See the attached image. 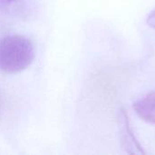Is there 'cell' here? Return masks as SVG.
<instances>
[{
  "mask_svg": "<svg viewBox=\"0 0 155 155\" xmlns=\"http://www.w3.org/2000/svg\"><path fill=\"white\" fill-rule=\"evenodd\" d=\"M35 54L33 44L24 35H11L0 38V71L4 73L24 71L33 63Z\"/></svg>",
  "mask_w": 155,
  "mask_h": 155,
  "instance_id": "cell-1",
  "label": "cell"
},
{
  "mask_svg": "<svg viewBox=\"0 0 155 155\" xmlns=\"http://www.w3.org/2000/svg\"><path fill=\"white\" fill-rule=\"evenodd\" d=\"M117 124L121 144L125 153L128 154H145V152L134 134L129 115L124 108H120L117 113Z\"/></svg>",
  "mask_w": 155,
  "mask_h": 155,
  "instance_id": "cell-2",
  "label": "cell"
},
{
  "mask_svg": "<svg viewBox=\"0 0 155 155\" xmlns=\"http://www.w3.org/2000/svg\"><path fill=\"white\" fill-rule=\"evenodd\" d=\"M133 108L142 120L155 125V91L137 100Z\"/></svg>",
  "mask_w": 155,
  "mask_h": 155,
  "instance_id": "cell-3",
  "label": "cell"
},
{
  "mask_svg": "<svg viewBox=\"0 0 155 155\" xmlns=\"http://www.w3.org/2000/svg\"><path fill=\"white\" fill-rule=\"evenodd\" d=\"M27 0H0V12L8 15H24L27 11Z\"/></svg>",
  "mask_w": 155,
  "mask_h": 155,
  "instance_id": "cell-4",
  "label": "cell"
},
{
  "mask_svg": "<svg viewBox=\"0 0 155 155\" xmlns=\"http://www.w3.org/2000/svg\"><path fill=\"white\" fill-rule=\"evenodd\" d=\"M146 22H147V25L150 27L155 29V8L148 15Z\"/></svg>",
  "mask_w": 155,
  "mask_h": 155,
  "instance_id": "cell-5",
  "label": "cell"
}]
</instances>
